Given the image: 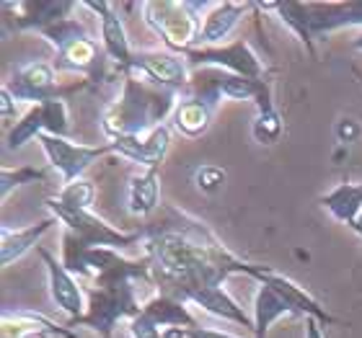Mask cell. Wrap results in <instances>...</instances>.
I'll return each mask as SVG.
<instances>
[{
    "instance_id": "obj_1",
    "label": "cell",
    "mask_w": 362,
    "mask_h": 338,
    "mask_svg": "<svg viewBox=\"0 0 362 338\" xmlns=\"http://www.w3.org/2000/svg\"><path fill=\"white\" fill-rule=\"evenodd\" d=\"M140 233L160 294H171L181 302L197 289L226 286L235 274L257 279L264 269L228 251L226 243L202 219L171 204H160V210L145 219Z\"/></svg>"
},
{
    "instance_id": "obj_2",
    "label": "cell",
    "mask_w": 362,
    "mask_h": 338,
    "mask_svg": "<svg viewBox=\"0 0 362 338\" xmlns=\"http://www.w3.org/2000/svg\"><path fill=\"white\" fill-rule=\"evenodd\" d=\"M179 98L176 90L156 88L135 76L122 78L119 96L101 111V132L109 137V143L119 137L145 135L171 119Z\"/></svg>"
},
{
    "instance_id": "obj_3",
    "label": "cell",
    "mask_w": 362,
    "mask_h": 338,
    "mask_svg": "<svg viewBox=\"0 0 362 338\" xmlns=\"http://www.w3.org/2000/svg\"><path fill=\"white\" fill-rule=\"evenodd\" d=\"M42 37L54 47V70L57 73H76L90 83H112L119 80L109 65L101 42L90 37L88 29L78 18H65L42 31Z\"/></svg>"
},
{
    "instance_id": "obj_4",
    "label": "cell",
    "mask_w": 362,
    "mask_h": 338,
    "mask_svg": "<svg viewBox=\"0 0 362 338\" xmlns=\"http://www.w3.org/2000/svg\"><path fill=\"white\" fill-rule=\"evenodd\" d=\"M204 3L189 0H145L140 3L145 26L163 42L168 52L187 54L197 49Z\"/></svg>"
},
{
    "instance_id": "obj_5",
    "label": "cell",
    "mask_w": 362,
    "mask_h": 338,
    "mask_svg": "<svg viewBox=\"0 0 362 338\" xmlns=\"http://www.w3.org/2000/svg\"><path fill=\"white\" fill-rule=\"evenodd\" d=\"M45 207L49 210V217H54L65 227L62 238L70 241L78 248H129L143 243V233H122L117 227H112L106 219L96 217L93 212L76 210V207H65L54 196H49L45 202Z\"/></svg>"
},
{
    "instance_id": "obj_6",
    "label": "cell",
    "mask_w": 362,
    "mask_h": 338,
    "mask_svg": "<svg viewBox=\"0 0 362 338\" xmlns=\"http://www.w3.org/2000/svg\"><path fill=\"white\" fill-rule=\"evenodd\" d=\"M3 88L18 101V104H45V101H54V98H68L70 93L83 90L86 83H76L62 88L57 83V70L52 62L45 60H26L16 62L8 80L3 83Z\"/></svg>"
},
{
    "instance_id": "obj_7",
    "label": "cell",
    "mask_w": 362,
    "mask_h": 338,
    "mask_svg": "<svg viewBox=\"0 0 362 338\" xmlns=\"http://www.w3.org/2000/svg\"><path fill=\"white\" fill-rule=\"evenodd\" d=\"M184 57H187L192 68H210L220 70V73H233V76L251 78V80L269 78L262 57L251 49L246 39H235V42L223 47H197V49H189Z\"/></svg>"
},
{
    "instance_id": "obj_8",
    "label": "cell",
    "mask_w": 362,
    "mask_h": 338,
    "mask_svg": "<svg viewBox=\"0 0 362 338\" xmlns=\"http://www.w3.org/2000/svg\"><path fill=\"white\" fill-rule=\"evenodd\" d=\"M39 135L68 137L70 135V114L65 98H54L45 104L31 106L21 119L6 132V152L21 150L23 145L37 140Z\"/></svg>"
},
{
    "instance_id": "obj_9",
    "label": "cell",
    "mask_w": 362,
    "mask_h": 338,
    "mask_svg": "<svg viewBox=\"0 0 362 338\" xmlns=\"http://www.w3.org/2000/svg\"><path fill=\"white\" fill-rule=\"evenodd\" d=\"M37 143L42 147V152L47 155L49 168H54L62 176V186L83 179V173L90 168V163L101 160L104 155H114L112 143L90 147V145L73 143L70 137H54V135H39Z\"/></svg>"
},
{
    "instance_id": "obj_10",
    "label": "cell",
    "mask_w": 362,
    "mask_h": 338,
    "mask_svg": "<svg viewBox=\"0 0 362 338\" xmlns=\"http://www.w3.org/2000/svg\"><path fill=\"white\" fill-rule=\"evenodd\" d=\"M127 76H135L156 88H166L181 93L189 85L192 65L184 54L168 52V49H140L132 57V68Z\"/></svg>"
},
{
    "instance_id": "obj_11",
    "label": "cell",
    "mask_w": 362,
    "mask_h": 338,
    "mask_svg": "<svg viewBox=\"0 0 362 338\" xmlns=\"http://www.w3.org/2000/svg\"><path fill=\"white\" fill-rule=\"evenodd\" d=\"M83 8L93 11L98 16V26H101V47H104L106 57H109V65L114 68L117 78H127L129 68H132V47H129L127 29L122 23L119 13H117V6L114 3H106V0H88V3H81Z\"/></svg>"
},
{
    "instance_id": "obj_12",
    "label": "cell",
    "mask_w": 362,
    "mask_h": 338,
    "mask_svg": "<svg viewBox=\"0 0 362 338\" xmlns=\"http://www.w3.org/2000/svg\"><path fill=\"white\" fill-rule=\"evenodd\" d=\"M39 255H42V261H45V269H47V284H49V297H52L54 308L62 310L68 320H78V318L86 315V310H88V297H86V286L78 282L68 269H65V263L62 258L52 255L47 248L39 246Z\"/></svg>"
},
{
    "instance_id": "obj_13",
    "label": "cell",
    "mask_w": 362,
    "mask_h": 338,
    "mask_svg": "<svg viewBox=\"0 0 362 338\" xmlns=\"http://www.w3.org/2000/svg\"><path fill=\"white\" fill-rule=\"evenodd\" d=\"M3 11L13 13L6 18L13 23L16 31H42L54 23L73 18V11H78V3L73 0H21V3H3Z\"/></svg>"
},
{
    "instance_id": "obj_14",
    "label": "cell",
    "mask_w": 362,
    "mask_h": 338,
    "mask_svg": "<svg viewBox=\"0 0 362 338\" xmlns=\"http://www.w3.org/2000/svg\"><path fill=\"white\" fill-rule=\"evenodd\" d=\"M112 147L114 155H119L129 163H137L143 171L160 168V163L166 160L168 150H171V127L160 124L145 135L119 137V140H112Z\"/></svg>"
},
{
    "instance_id": "obj_15",
    "label": "cell",
    "mask_w": 362,
    "mask_h": 338,
    "mask_svg": "<svg viewBox=\"0 0 362 338\" xmlns=\"http://www.w3.org/2000/svg\"><path fill=\"white\" fill-rule=\"evenodd\" d=\"M308 29L313 42L341 29H362V0L341 3H305Z\"/></svg>"
},
{
    "instance_id": "obj_16",
    "label": "cell",
    "mask_w": 362,
    "mask_h": 338,
    "mask_svg": "<svg viewBox=\"0 0 362 338\" xmlns=\"http://www.w3.org/2000/svg\"><path fill=\"white\" fill-rule=\"evenodd\" d=\"M257 3H204L202 23H199V42L197 47H223L226 39L243 21V16L254 11Z\"/></svg>"
},
{
    "instance_id": "obj_17",
    "label": "cell",
    "mask_w": 362,
    "mask_h": 338,
    "mask_svg": "<svg viewBox=\"0 0 362 338\" xmlns=\"http://www.w3.org/2000/svg\"><path fill=\"white\" fill-rule=\"evenodd\" d=\"M257 282H267V284H272L277 292H282L290 300V305H293L295 310H298V315L303 318H316L318 323L324 325H334L337 323V318L329 313V310L321 305V302L313 297V294L305 289V286H300L298 282H293L290 277H285V274H279V271L269 269V266H264L262 269V274L257 277Z\"/></svg>"
},
{
    "instance_id": "obj_18",
    "label": "cell",
    "mask_w": 362,
    "mask_h": 338,
    "mask_svg": "<svg viewBox=\"0 0 362 338\" xmlns=\"http://www.w3.org/2000/svg\"><path fill=\"white\" fill-rule=\"evenodd\" d=\"M215 109H218V101L207 93H199V96H187L179 98L174 114H171V129L179 132L181 137H189V140H197L202 137L212 124V116H215Z\"/></svg>"
},
{
    "instance_id": "obj_19",
    "label": "cell",
    "mask_w": 362,
    "mask_h": 338,
    "mask_svg": "<svg viewBox=\"0 0 362 338\" xmlns=\"http://www.w3.org/2000/svg\"><path fill=\"white\" fill-rule=\"evenodd\" d=\"M0 336L3 338H78L68 325H57L49 318L31 313V310H3V323H0Z\"/></svg>"
},
{
    "instance_id": "obj_20",
    "label": "cell",
    "mask_w": 362,
    "mask_h": 338,
    "mask_svg": "<svg viewBox=\"0 0 362 338\" xmlns=\"http://www.w3.org/2000/svg\"><path fill=\"white\" fill-rule=\"evenodd\" d=\"M54 225H60V222L54 217H47L29 227H8V225L0 227V263H3V269H8L16 261H21L29 251L39 248V241Z\"/></svg>"
},
{
    "instance_id": "obj_21",
    "label": "cell",
    "mask_w": 362,
    "mask_h": 338,
    "mask_svg": "<svg viewBox=\"0 0 362 338\" xmlns=\"http://www.w3.org/2000/svg\"><path fill=\"white\" fill-rule=\"evenodd\" d=\"M298 315V310L290 305L285 294L277 292L272 284L267 282H259V289H257V297H254V333L251 338H267L269 328L277 320L282 318H295Z\"/></svg>"
},
{
    "instance_id": "obj_22",
    "label": "cell",
    "mask_w": 362,
    "mask_h": 338,
    "mask_svg": "<svg viewBox=\"0 0 362 338\" xmlns=\"http://www.w3.org/2000/svg\"><path fill=\"white\" fill-rule=\"evenodd\" d=\"M160 168H151V171H140L132 176L127 183V210L129 215L143 219H151L156 212L160 210V181H158Z\"/></svg>"
},
{
    "instance_id": "obj_23",
    "label": "cell",
    "mask_w": 362,
    "mask_h": 338,
    "mask_svg": "<svg viewBox=\"0 0 362 338\" xmlns=\"http://www.w3.org/2000/svg\"><path fill=\"white\" fill-rule=\"evenodd\" d=\"M143 315L148 320L158 325V328H197L194 315L189 313V308L181 300L171 297V294H153L151 300L143 305Z\"/></svg>"
},
{
    "instance_id": "obj_24",
    "label": "cell",
    "mask_w": 362,
    "mask_h": 338,
    "mask_svg": "<svg viewBox=\"0 0 362 338\" xmlns=\"http://www.w3.org/2000/svg\"><path fill=\"white\" fill-rule=\"evenodd\" d=\"M251 132L259 145L279 143V137L285 132V119L274 106V96H272V80H267L262 93L257 96V119H254Z\"/></svg>"
},
{
    "instance_id": "obj_25",
    "label": "cell",
    "mask_w": 362,
    "mask_h": 338,
    "mask_svg": "<svg viewBox=\"0 0 362 338\" xmlns=\"http://www.w3.org/2000/svg\"><path fill=\"white\" fill-rule=\"evenodd\" d=\"M267 80L269 78H264V80H251V78L215 70V76H212L210 85L204 88V93L215 98L218 104L220 101H257V96L262 93Z\"/></svg>"
},
{
    "instance_id": "obj_26",
    "label": "cell",
    "mask_w": 362,
    "mask_h": 338,
    "mask_svg": "<svg viewBox=\"0 0 362 338\" xmlns=\"http://www.w3.org/2000/svg\"><path fill=\"white\" fill-rule=\"evenodd\" d=\"M54 199L60 204H65V207H76V210L90 212V207L96 202V186H93V181H88V179H78V181H73V183H65V186L57 191Z\"/></svg>"
},
{
    "instance_id": "obj_27",
    "label": "cell",
    "mask_w": 362,
    "mask_h": 338,
    "mask_svg": "<svg viewBox=\"0 0 362 338\" xmlns=\"http://www.w3.org/2000/svg\"><path fill=\"white\" fill-rule=\"evenodd\" d=\"M37 181H47V171L34 166H21V168L3 166V171H0V199L6 202L8 194L13 188H21L26 183H37Z\"/></svg>"
},
{
    "instance_id": "obj_28",
    "label": "cell",
    "mask_w": 362,
    "mask_h": 338,
    "mask_svg": "<svg viewBox=\"0 0 362 338\" xmlns=\"http://www.w3.org/2000/svg\"><path fill=\"white\" fill-rule=\"evenodd\" d=\"M226 181H228L226 168L212 166V163H199V166L192 168V183L202 194H218L220 188L226 186Z\"/></svg>"
},
{
    "instance_id": "obj_29",
    "label": "cell",
    "mask_w": 362,
    "mask_h": 338,
    "mask_svg": "<svg viewBox=\"0 0 362 338\" xmlns=\"http://www.w3.org/2000/svg\"><path fill=\"white\" fill-rule=\"evenodd\" d=\"M334 135H337V143L339 145H352L362 137V124L357 119H349V116H341L334 127Z\"/></svg>"
},
{
    "instance_id": "obj_30",
    "label": "cell",
    "mask_w": 362,
    "mask_h": 338,
    "mask_svg": "<svg viewBox=\"0 0 362 338\" xmlns=\"http://www.w3.org/2000/svg\"><path fill=\"white\" fill-rule=\"evenodd\" d=\"M21 116H23V114H18V101H16V98L11 96L6 88H3V90H0V119H3V127H6V132L13 127Z\"/></svg>"
},
{
    "instance_id": "obj_31",
    "label": "cell",
    "mask_w": 362,
    "mask_h": 338,
    "mask_svg": "<svg viewBox=\"0 0 362 338\" xmlns=\"http://www.w3.org/2000/svg\"><path fill=\"white\" fill-rule=\"evenodd\" d=\"M129 336L132 338H163V331L140 313L135 320H129Z\"/></svg>"
},
{
    "instance_id": "obj_32",
    "label": "cell",
    "mask_w": 362,
    "mask_h": 338,
    "mask_svg": "<svg viewBox=\"0 0 362 338\" xmlns=\"http://www.w3.org/2000/svg\"><path fill=\"white\" fill-rule=\"evenodd\" d=\"M181 338H246V336H233V333H226V331H215V328H202V325H197V328H179Z\"/></svg>"
},
{
    "instance_id": "obj_33",
    "label": "cell",
    "mask_w": 362,
    "mask_h": 338,
    "mask_svg": "<svg viewBox=\"0 0 362 338\" xmlns=\"http://www.w3.org/2000/svg\"><path fill=\"white\" fill-rule=\"evenodd\" d=\"M305 338H326L324 325L318 323L316 318H305Z\"/></svg>"
},
{
    "instance_id": "obj_34",
    "label": "cell",
    "mask_w": 362,
    "mask_h": 338,
    "mask_svg": "<svg viewBox=\"0 0 362 338\" xmlns=\"http://www.w3.org/2000/svg\"><path fill=\"white\" fill-rule=\"evenodd\" d=\"M352 49H357V52H362V31L357 34L355 39H352Z\"/></svg>"
},
{
    "instance_id": "obj_35",
    "label": "cell",
    "mask_w": 362,
    "mask_h": 338,
    "mask_svg": "<svg viewBox=\"0 0 362 338\" xmlns=\"http://www.w3.org/2000/svg\"><path fill=\"white\" fill-rule=\"evenodd\" d=\"M355 76L360 78V83H362V73H360V70H355Z\"/></svg>"
}]
</instances>
